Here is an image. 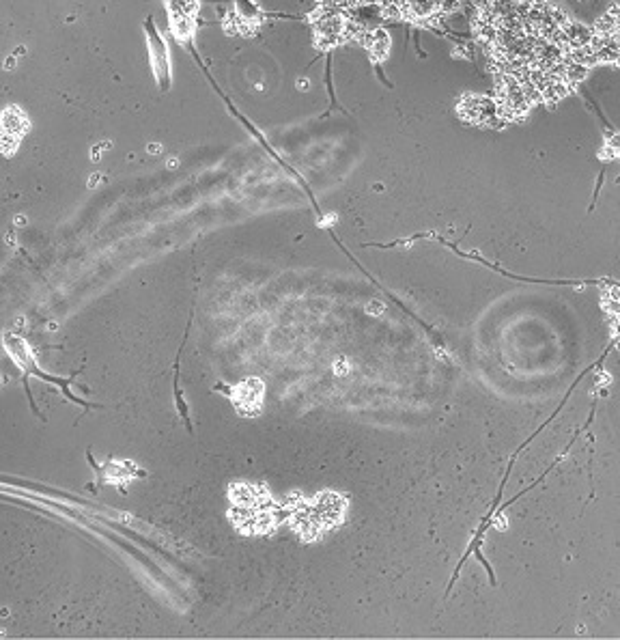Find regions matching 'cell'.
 I'll use <instances>...</instances> for the list:
<instances>
[{"label":"cell","instance_id":"obj_1","mask_svg":"<svg viewBox=\"0 0 620 640\" xmlns=\"http://www.w3.org/2000/svg\"><path fill=\"white\" fill-rule=\"evenodd\" d=\"M5 347H7V352L11 354V358L16 360V365H20V367L24 369V386H26V395H28V397H31V388H28V378H31V375H35V378H39V380H46V382H52V384H56V386H61L67 399H72V401L80 403V406H84L87 410L100 408V406H93V403H87V401H82V399H78V397L72 395V391H69V384L74 382V378H72V380L54 378V375L44 373L41 369H37L35 363H33L31 352L26 350V343H24L20 337L11 335V332H7V335H5Z\"/></svg>","mask_w":620,"mask_h":640},{"label":"cell","instance_id":"obj_2","mask_svg":"<svg viewBox=\"0 0 620 640\" xmlns=\"http://www.w3.org/2000/svg\"><path fill=\"white\" fill-rule=\"evenodd\" d=\"M235 393L244 395V401L237 403V412H242L246 416H255L261 410V397H263V384L257 378H248L244 384H239L233 388Z\"/></svg>","mask_w":620,"mask_h":640},{"label":"cell","instance_id":"obj_3","mask_svg":"<svg viewBox=\"0 0 620 640\" xmlns=\"http://www.w3.org/2000/svg\"><path fill=\"white\" fill-rule=\"evenodd\" d=\"M330 7L336 9H349V7H360V5H369V3H379V0H326ZM392 3V0H390ZM397 3V0H394Z\"/></svg>","mask_w":620,"mask_h":640}]
</instances>
